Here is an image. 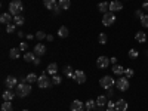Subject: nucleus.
<instances>
[{
  "label": "nucleus",
  "mask_w": 148,
  "mask_h": 111,
  "mask_svg": "<svg viewBox=\"0 0 148 111\" xmlns=\"http://www.w3.org/2000/svg\"><path fill=\"white\" fill-rule=\"evenodd\" d=\"M114 22H116V15H114V12L108 10L107 14H104V16H102V24H104L105 27H111Z\"/></svg>",
  "instance_id": "obj_3"
},
{
  "label": "nucleus",
  "mask_w": 148,
  "mask_h": 111,
  "mask_svg": "<svg viewBox=\"0 0 148 111\" xmlns=\"http://www.w3.org/2000/svg\"><path fill=\"white\" fill-rule=\"evenodd\" d=\"M58 36H59V37H62V39H65V37H68V28H67L65 25L59 27V30H58Z\"/></svg>",
  "instance_id": "obj_20"
},
{
  "label": "nucleus",
  "mask_w": 148,
  "mask_h": 111,
  "mask_svg": "<svg viewBox=\"0 0 148 111\" xmlns=\"http://www.w3.org/2000/svg\"><path fill=\"white\" fill-rule=\"evenodd\" d=\"M16 96V92H12V89H8L3 92V99L5 101H12Z\"/></svg>",
  "instance_id": "obj_14"
},
{
  "label": "nucleus",
  "mask_w": 148,
  "mask_h": 111,
  "mask_svg": "<svg viewBox=\"0 0 148 111\" xmlns=\"http://www.w3.org/2000/svg\"><path fill=\"white\" fill-rule=\"evenodd\" d=\"M64 74L68 77V79H73V76H74V71H73V68L70 67V65H67L65 68H64Z\"/></svg>",
  "instance_id": "obj_27"
},
{
  "label": "nucleus",
  "mask_w": 148,
  "mask_h": 111,
  "mask_svg": "<svg viewBox=\"0 0 148 111\" xmlns=\"http://www.w3.org/2000/svg\"><path fill=\"white\" fill-rule=\"evenodd\" d=\"M135 15H136V16H139V19H141L144 14H142V12H141V9H139V10H136V12H135Z\"/></svg>",
  "instance_id": "obj_40"
},
{
  "label": "nucleus",
  "mask_w": 148,
  "mask_h": 111,
  "mask_svg": "<svg viewBox=\"0 0 148 111\" xmlns=\"http://www.w3.org/2000/svg\"><path fill=\"white\" fill-rule=\"evenodd\" d=\"M33 62H34L36 65H39V64H40V58H36V59L33 61Z\"/></svg>",
  "instance_id": "obj_43"
},
{
  "label": "nucleus",
  "mask_w": 148,
  "mask_h": 111,
  "mask_svg": "<svg viewBox=\"0 0 148 111\" xmlns=\"http://www.w3.org/2000/svg\"><path fill=\"white\" fill-rule=\"evenodd\" d=\"M2 111H14L10 101H5V102L2 104Z\"/></svg>",
  "instance_id": "obj_26"
},
{
  "label": "nucleus",
  "mask_w": 148,
  "mask_h": 111,
  "mask_svg": "<svg viewBox=\"0 0 148 111\" xmlns=\"http://www.w3.org/2000/svg\"><path fill=\"white\" fill-rule=\"evenodd\" d=\"M142 9H145V10H148V2H145V3L142 5Z\"/></svg>",
  "instance_id": "obj_45"
},
{
  "label": "nucleus",
  "mask_w": 148,
  "mask_h": 111,
  "mask_svg": "<svg viewBox=\"0 0 148 111\" xmlns=\"http://www.w3.org/2000/svg\"><path fill=\"white\" fill-rule=\"evenodd\" d=\"M5 84L8 86V89H14V88H16V86H18V80H16V77H14V76H9V77L6 79Z\"/></svg>",
  "instance_id": "obj_12"
},
{
  "label": "nucleus",
  "mask_w": 148,
  "mask_h": 111,
  "mask_svg": "<svg viewBox=\"0 0 148 111\" xmlns=\"http://www.w3.org/2000/svg\"><path fill=\"white\" fill-rule=\"evenodd\" d=\"M84 107H86V110H90V111H92V110L96 107V101H92V99H89L88 102L84 104Z\"/></svg>",
  "instance_id": "obj_29"
},
{
  "label": "nucleus",
  "mask_w": 148,
  "mask_h": 111,
  "mask_svg": "<svg viewBox=\"0 0 148 111\" xmlns=\"http://www.w3.org/2000/svg\"><path fill=\"white\" fill-rule=\"evenodd\" d=\"M52 83H53V82L49 79L45 73L39 77V80H37V84H39V88H40V89H47V88H51V84H52Z\"/></svg>",
  "instance_id": "obj_4"
},
{
  "label": "nucleus",
  "mask_w": 148,
  "mask_h": 111,
  "mask_svg": "<svg viewBox=\"0 0 148 111\" xmlns=\"http://www.w3.org/2000/svg\"><path fill=\"white\" fill-rule=\"evenodd\" d=\"M125 76H126L127 79H130V77L135 76V71H133L132 68H126V70H125Z\"/></svg>",
  "instance_id": "obj_34"
},
{
  "label": "nucleus",
  "mask_w": 148,
  "mask_h": 111,
  "mask_svg": "<svg viewBox=\"0 0 148 111\" xmlns=\"http://www.w3.org/2000/svg\"><path fill=\"white\" fill-rule=\"evenodd\" d=\"M141 25H142L144 28H148V15H142V18H141Z\"/></svg>",
  "instance_id": "obj_32"
},
{
  "label": "nucleus",
  "mask_w": 148,
  "mask_h": 111,
  "mask_svg": "<svg viewBox=\"0 0 148 111\" xmlns=\"http://www.w3.org/2000/svg\"><path fill=\"white\" fill-rule=\"evenodd\" d=\"M37 80H39V77H37L34 73L28 74V76L25 77V82H27V83H30V84H31V83H34V82H37Z\"/></svg>",
  "instance_id": "obj_25"
},
{
  "label": "nucleus",
  "mask_w": 148,
  "mask_h": 111,
  "mask_svg": "<svg viewBox=\"0 0 148 111\" xmlns=\"http://www.w3.org/2000/svg\"><path fill=\"white\" fill-rule=\"evenodd\" d=\"M52 82H53V84H59L61 82H62V79H61L59 76H56V74H53V79H52Z\"/></svg>",
  "instance_id": "obj_37"
},
{
  "label": "nucleus",
  "mask_w": 148,
  "mask_h": 111,
  "mask_svg": "<svg viewBox=\"0 0 148 111\" xmlns=\"http://www.w3.org/2000/svg\"><path fill=\"white\" fill-rule=\"evenodd\" d=\"M86 111H90V110H86Z\"/></svg>",
  "instance_id": "obj_47"
},
{
  "label": "nucleus",
  "mask_w": 148,
  "mask_h": 111,
  "mask_svg": "<svg viewBox=\"0 0 148 111\" xmlns=\"http://www.w3.org/2000/svg\"><path fill=\"white\" fill-rule=\"evenodd\" d=\"M30 92H31V86H30V83H27L25 79L21 80V83H18V86H16V96H19V98L28 96Z\"/></svg>",
  "instance_id": "obj_1"
},
{
  "label": "nucleus",
  "mask_w": 148,
  "mask_h": 111,
  "mask_svg": "<svg viewBox=\"0 0 148 111\" xmlns=\"http://www.w3.org/2000/svg\"><path fill=\"white\" fill-rule=\"evenodd\" d=\"M125 67H121V65H119V64H116L114 67H113V73L114 74H119V76H121V74H125Z\"/></svg>",
  "instance_id": "obj_23"
},
{
  "label": "nucleus",
  "mask_w": 148,
  "mask_h": 111,
  "mask_svg": "<svg viewBox=\"0 0 148 111\" xmlns=\"http://www.w3.org/2000/svg\"><path fill=\"white\" fill-rule=\"evenodd\" d=\"M45 37H47V36H46V33H43V31H37V33H36V39H37V40H43Z\"/></svg>",
  "instance_id": "obj_36"
},
{
  "label": "nucleus",
  "mask_w": 148,
  "mask_h": 111,
  "mask_svg": "<svg viewBox=\"0 0 148 111\" xmlns=\"http://www.w3.org/2000/svg\"><path fill=\"white\" fill-rule=\"evenodd\" d=\"M34 59H36V56H33L31 52H27L25 55H24V61H25V62H31V61H34Z\"/></svg>",
  "instance_id": "obj_30"
},
{
  "label": "nucleus",
  "mask_w": 148,
  "mask_h": 111,
  "mask_svg": "<svg viewBox=\"0 0 148 111\" xmlns=\"http://www.w3.org/2000/svg\"><path fill=\"white\" fill-rule=\"evenodd\" d=\"M127 107H129V104H127L126 99H119V101H116V110H117V111H127Z\"/></svg>",
  "instance_id": "obj_9"
},
{
  "label": "nucleus",
  "mask_w": 148,
  "mask_h": 111,
  "mask_svg": "<svg viewBox=\"0 0 148 111\" xmlns=\"http://www.w3.org/2000/svg\"><path fill=\"white\" fill-rule=\"evenodd\" d=\"M43 5H45L46 9H56L58 8L55 0H43Z\"/></svg>",
  "instance_id": "obj_16"
},
{
  "label": "nucleus",
  "mask_w": 148,
  "mask_h": 111,
  "mask_svg": "<svg viewBox=\"0 0 148 111\" xmlns=\"http://www.w3.org/2000/svg\"><path fill=\"white\" fill-rule=\"evenodd\" d=\"M116 86H117L119 90L126 92V90L129 89V79H127V77H120V79L116 82Z\"/></svg>",
  "instance_id": "obj_6"
},
{
  "label": "nucleus",
  "mask_w": 148,
  "mask_h": 111,
  "mask_svg": "<svg viewBox=\"0 0 148 111\" xmlns=\"http://www.w3.org/2000/svg\"><path fill=\"white\" fill-rule=\"evenodd\" d=\"M113 89H108V92H107V98H111V96H113Z\"/></svg>",
  "instance_id": "obj_41"
},
{
  "label": "nucleus",
  "mask_w": 148,
  "mask_h": 111,
  "mask_svg": "<svg viewBox=\"0 0 148 111\" xmlns=\"http://www.w3.org/2000/svg\"><path fill=\"white\" fill-rule=\"evenodd\" d=\"M24 16H21V15H16V16H14V22H15V25H22L24 24Z\"/></svg>",
  "instance_id": "obj_28"
},
{
  "label": "nucleus",
  "mask_w": 148,
  "mask_h": 111,
  "mask_svg": "<svg viewBox=\"0 0 148 111\" xmlns=\"http://www.w3.org/2000/svg\"><path fill=\"white\" fill-rule=\"evenodd\" d=\"M10 21H12V15L10 14H3L2 16H0V22L2 24H6L8 25V24H10Z\"/></svg>",
  "instance_id": "obj_18"
},
{
  "label": "nucleus",
  "mask_w": 148,
  "mask_h": 111,
  "mask_svg": "<svg viewBox=\"0 0 148 111\" xmlns=\"http://www.w3.org/2000/svg\"><path fill=\"white\" fill-rule=\"evenodd\" d=\"M110 62L116 65V64H117V58H116V56H113V58H111V59H110Z\"/></svg>",
  "instance_id": "obj_42"
},
{
  "label": "nucleus",
  "mask_w": 148,
  "mask_h": 111,
  "mask_svg": "<svg viewBox=\"0 0 148 111\" xmlns=\"http://www.w3.org/2000/svg\"><path fill=\"white\" fill-rule=\"evenodd\" d=\"M45 52H46V46L45 45L39 43V45L34 46V55L36 56H42V55H45Z\"/></svg>",
  "instance_id": "obj_13"
},
{
  "label": "nucleus",
  "mask_w": 148,
  "mask_h": 111,
  "mask_svg": "<svg viewBox=\"0 0 148 111\" xmlns=\"http://www.w3.org/2000/svg\"><path fill=\"white\" fill-rule=\"evenodd\" d=\"M22 9H24V6H22V2H21V0H12L10 5H9V14L14 15V16L21 15Z\"/></svg>",
  "instance_id": "obj_2"
},
{
  "label": "nucleus",
  "mask_w": 148,
  "mask_h": 111,
  "mask_svg": "<svg viewBox=\"0 0 148 111\" xmlns=\"http://www.w3.org/2000/svg\"><path fill=\"white\" fill-rule=\"evenodd\" d=\"M9 56H10V59L19 58V49H18V47H12L10 51H9Z\"/></svg>",
  "instance_id": "obj_19"
},
{
  "label": "nucleus",
  "mask_w": 148,
  "mask_h": 111,
  "mask_svg": "<svg viewBox=\"0 0 148 111\" xmlns=\"http://www.w3.org/2000/svg\"><path fill=\"white\" fill-rule=\"evenodd\" d=\"M46 39H47V42H52V40H53V36H51V34H49V36L46 37Z\"/></svg>",
  "instance_id": "obj_44"
},
{
  "label": "nucleus",
  "mask_w": 148,
  "mask_h": 111,
  "mask_svg": "<svg viewBox=\"0 0 148 111\" xmlns=\"http://www.w3.org/2000/svg\"><path fill=\"white\" fill-rule=\"evenodd\" d=\"M98 42H99L101 45H105V43H107V34L101 33V34H99V37H98Z\"/></svg>",
  "instance_id": "obj_33"
},
{
  "label": "nucleus",
  "mask_w": 148,
  "mask_h": 111,
  "mask_svg": "<svg viewBox=\"0 0 148 111\" xmlns=\"http://www.w3.org/2000/svg\"><path fill=\"white\" fill-rule=\"evenodd\" d=\"M135 39H136V42H139V43H145L147 42V34L144 31H138L136 34H135Z\"/></svg>",
  "instance_id": "obj_15"
},
{
  "label": "nucleus",
  "mask_w": 148,
  "mask_h": 111,
  "mask_svg": "<svg viewBox=\"0 0 148 111\" xmlns=\"http://www.w3.org/2000/svg\"><path fill=\"white\" fill-rule=\"evenodd\" d=\"M96 65H98V68H107L110 65V59L107 56H99L96 61Z\"/></svg>",
  "instance_id": "obj_10"
},
{
  "label": "nucleus",
  "mask_w": 148,
  "mask_h": 111,
  "mask_svg": "<svg viewBox=\"0 0 148 111\" xmlns=\"http://www.w3.org/2000/svg\"><path fill=\"white\" fill-rule=\"evenodd\" d=\"M98 9H99V12H102V14H107V12L110 10V3L101 2L99 5H98Z\"/></svg>",
  "instance_id": "obj_17"
},
{
  "label": "nucleus",
  "mask_w": 148,
  "mask_h": 111,
  "mask_svg": "<svg viewBox=\"0 0 148 111\" xmlns=\"http://www.w3.org/2000/svg\"><path fill=\"white\" fill-rule=\"evenodd\" d=\"M46 71H47L49 74H56V71H58V65H56L55 62L49 64V65H47V68H46Z\"/></svg>",
  "instance_id": "obj_24"
},
{
  "label": "nucleus",
  "mask_w": 148,
  "mask_h": 111,
  "mask_svg": "<svg viewBox=\"0 0 148 111\" xmlns=\"http://www.w3.org/2000/svg\"><path fill=\"white\" fill-rule=\"evenodd\" d=\"M107 96L105 95H101V96H98V99H96V105L98 107H104V105H107Z\"/></svg>",
  "instance_id": "obj_21"
},
{
  "label": "nucleus",
  "mask_w": 148,
  "mask_h": 111,
  "mask_svg": "<svg viewBox=\"0 0 148 111\" xmlns=\"http://www.w3.org/2000/svg\"><path fill=\"white\" fill-rule=\"evenodd\" d=\"M15 28H16V25H15V24H8V25H6V33H14L15 31Z\"/></svg>",
  "instance_id": "obj_35"
},
{
  "label": "nucleus",
  "mask_w": 148,
  "mask_h": 111,
  "mask_svg": "<svg viewBox=\"0 0 148 111\" xmlns=\"http://www.w3.org/2000/svg\"><path fill=\"white\" fill-rule=\"evenodd\" d=\"M73 79L76 80L77 83L83 84V83L86 82V73H84V71H82V70H77V71H74V76H73Z\"/></svg>",
  "instance_id": "obj_7"
},
{
  "label": "nucleus",
  "mask_w": 148,
  "mask_h": 111,
  "mask_svg": "<svg viewBox=\"0 0 148 111\" xmlns=\"http://www.w3.org/2000/svg\"><path fill=\"white\" fill-rule=\"evenodd\" d=\"M138 56H139V53H138L136 49H130V51H129V58L130 59H136Z\"/></svg>",
  "instance_id": "obj_31"
},
{
  "label": "nucleus",
  "mask_w": 148,
  "mask_h": 111,
  "mask_svg": "<svg viewBox=\"0 0 148 111\" xmlns=\"http://www.w3.org/2000/svg\"><path fill=\"white\" fill-rule=\"evenodd\" d=\"M123 9V3L119 2V0H113V2H110V10L111 12H119Z\"/></svg>",
  "instance_id": "obj_11"
},
{
  "label": "nucleus",
  "mask_w": 148,
  "mask_h": 111,
  "mask_svg": "<svg viewBox=\"0 0 148 111\" xmlns=\"http://www.w3.org/2000/svg\"><path fill=\"white\" fill-rule=\"evenodd\" d=\"M107 107H108V108H116V102L108 101V102H107Z\"/></svg>",
  "instance_id": "obj_38"
},
{
  "label": "nucleus",
  "mask_w": 148,
  "mask_h": 111,
  "mask_svg": "<svg viewBox=\"0 0 148 111\" xmlns=\"http://www.w3.org/2000/svg\"><path fill=\"white\" fill-rule=\"evenodd\" d=\"M27 47H28V45H27V43H21V46H19L21 51H27Z\"/></svg>",
  "instance_id": "obj_39"
},
{
  "label": "nucleus",
  "mask_w": 148,
  "mask_h": 111,
  "mask_svg": "<svg viewBox=\"0 0 148 111\" xmlns=\"http://www.w3.org/2000/svg\"><path fill=\"white\" fill-rule=\"evenodd\" d=\"M105 111H117V110H116V108H107Z\"/></svg>",
  "instance_id": "obj_46"
},
{
  "label": "nucleus",
  "mask_w": 148,
  "mask_h": 111,
  "mask_svg": "<svg viewBox=\"0 0 148 111\" xmlns=\"http://www.w3.org/2000/svg\"><path fill=\"white\" fill-rule=\"evenodd\" d=\"M99 84H101V88H104V89H111L114 86V80H113V77L111 76H104L101 80H99Z\"/></svg>",
  "instance_id": "obj_5"
},
{
  "label": "nucleus",
  "mask_w": 148,
  "mask_h": 111,
  "mask_svg": "<svg viewBox=\"0 0 148 111\" xmlns=\"http://www.w3.org/2000/svg\"><path fill=\"white\" fill-rule=\"evenodd\" d=\"M84 104L83 102H80L79 99H76V101H73L71 102V107H70V110L71 111H84Z\"/></svg>",
  "instance_id": "obj_8"
},
{
  "label": "nucleus",
  "mask_w": 148,
  "mask_h": 111,
  "mask_svg": "<svg viewBox=\"0 0 148 111\" xmlns=\"http://www.w3.org/2000/svg\"><path fill=\"white\" fill-rule=\"evenodd\" d=\"M58 6L61 8V9H70V6H71V2H70V0H59V2H58Z\"/></svg>",
  "instance_id": "obj_22"
}]
</instances>
